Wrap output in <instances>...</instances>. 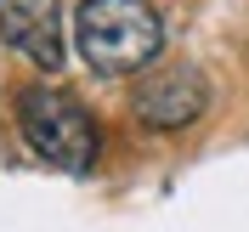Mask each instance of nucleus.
<instances>
[{"instance_id":"nucleus-1","label":"nucleus","mask_w":249,"mask_h":232,"mask_svg":"<svg viewBox=\"0 0 249 232\" xmlns=\"http://www.w3.org/2000/svg\"><path fill=\"white\" fill-rule=\"evenodd\" d=\"M74 51L91 74L130 79L159 62L164 17L147 0H79L74 6Z\"/></svg>"},{"instance_id":"nucleus-2","label":"nucleus","mask_w":249,"mask_h":232,"mask_svg":"<svg viewBox=\"0 0 249 232\" xmlns=\"http://www.w3.org/2000/svg\"><path fill=\"white\" fill-rule=\"evenodd\" d=\"M17 130L34 159H46L68 176H85L102 153V125L91 119L79 96L57 91V85H29L17 96Z\"/></svg>"},{"instance_id":"nucleus-3","label":"nucleus","mask_w":249,"mask_h":232,"mask_svg":"<svg viewBox=\"0 0 249 232\" xmlns=\"http://www.w3.org/2000/svg\"><path fill=\"white\" fill-rule=\"evenodd\" d=\"M210 108V79L193 68V62H170V68H153V74L136 79L130 91V113H136L147 130H187L198 125Z\"/></svg>"},{"instance_id":"nucleus-4","label":"nucleus","mask_w":249,"mask_h":232,"mask_svg":"<svg viewBox=\"0 0 249 232\" xmlns=\"http://www.w3.org/2000/svg\"><path fill=\"white\" fill-rule=\"evenodd\" d=\"M0 40L23 62L57 74L68 62V40H62V0H0Z\"/></svg>"}]
</instances>
